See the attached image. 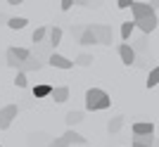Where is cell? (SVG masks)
Instances as JSON below:
<instances>
[{"label":"cell","mask_w":159,"mask_h":147,"mask_svg":"<svg viewBox=\"0 0 159 147\" xmlns=\"http://www.w3.org/2000/svg\"><path fill=\"white\" fill-rule=\"evenodd\" d=\"M76 43H79V45H93L95 43V38H93V33H90V29H83V33L79 36V40H76Z\"/></svg>","instance_id":"obj_21"},{"label":"cell","mask_w":159,"mask_h":147,"mask_svg":"<svg viewBox=\"0 0 159 147\" xmlns=\"http://www.w3.org/2000/svg\"><path fill=\"white\" fill-rule=\"evenodd\" d=\"M50 100H55L57 105L66 102V100H69V88H66V86H57V88H52V93H50Z\"/></svg>","instance_id":"obj_14"},{"label":"cell","mask_w":159,"mask_h":147,"mask_svg":"<svg viewBox=\"0 0 159 147\" xmlns=\"http://www.w3.org/2000/svg\"><path fill=\"white\" fill-rule=\"evenodd\" d=\"M131 147H154L150 138H133V145Z\"/></svg>","instance_id":"obj_26"},{"label":"cell","mask_w":159,"mask_h":147,"mask_svg":"<svg viewBox=\"0 0 159 147\" xmlns=\"http://www.w3.org/2000/svg\"><path fill=\"white\" fill-rule=\"evenodd\" d=\"M60 7L64 10V12H69V10L74 7V0H62V2H60Z\"/></svg>","instance_id":"obj_29"},{"label":"cell","mask_w":159,"mask_h":147,"mask_svg":"<svg viewBox=\"0 0 159 147\" xmlns=\"http://www.w3.org/2000/svg\"><path fill=\"white\" fill-rule=\"evenodd\" d=\"M40 69H43V62H40V60H36L33 55H29L26 60H24V62L19 64V71H21V74H29V71H40Z\"/></svg>","instance_id":"obj_11"},{"label":"cell","mask_w":159,"mask_h":147,"mask_svg":"<svg viewBox=\"0 0 159 147\" xmlns=\"http://www.w3.org/2000/svg\"><path fill=\"white\" fill-rule=\"evenodd\" d=\"M109 105H112V97H109L105 90L90 88L86 93V109L88 112H100V109H107Z\"/></svg>","instance_id":"obj_1"},{"label":"cell","mask_w":159,"mask_h":147,"mask_svg":"<svg viewBox=\"0 0 159 147\" xmlns=\"http://www.w3.org/2000/svg\"><path fill=\"white\" fill-rule=\"evenodd\" d=\"M64 121H66V126H69V128H74L76 123H81V121H83V112H79V109H71V112H66Z\"/></svg>","instance_id":"obj_16"},{"label":"cell","mask_w":159,"mask_h":147,"mask_svg":"<svg viewBox=\"0 0 159 147\" xmlns=\"http://www.w3.org/2000/svg\"><path fill=\"white\" fill-rule=\"evenodd\" d=\"M17 114H19V105H7V107L0 109V131H7V128L12 126Z\"/></svg>","instance_id":"obj_4"},{"label":"cell","mask_w":159,"mask_h":147,"mask_svg":"<svg viewBox=\"0 0 159 147\" xmlns=\"http://www.w3.org/2000/svg\"><path fill=\"white\" fill-rule=\"evenodd\" d=\"M29 52H31L33 57H36V60H40L43 64H45V62H48V57H50V55H52L55 50H52L50 45H48V43H38V45L33 47V50H29Z\"/></svg>","instance_id":"obj_10"},{"label":"cell","mask_w":159,"mask_h":147,"mask_svg":"<svg viewBox=\"0 0 159 147\" xmlns=\"http://www.w3.org/2000/svg\"><path fill=\"white\" fill-rule=\"evenodd\" d=\"M131 50L135 52V57H138V52H145V50H147V36L135 38V40H133V45H131Z\"/></svg>","instance_id":"obj_19"},{"label":"cell","mask_w":159,"mask_h":147,"mask_svg":"<svg viewBox=\"0 0 159 147\" xmlns=\"http://www.w3.org/2000/svg\"><path fill=\"white\" fill-rule=\"evenodd\" d=\"M121 126H124V116H114V119H109V123H107V131H109V133H119Z\"/></svg>","instance_id":"obj_20"},{"label":"cell","mask_w":159,"mask_h":147,"mask_svg":"<svg viewBox=\"0 0 159 147\" xmlns=\"http://www.w3.org/2000/svg\"><path fill=\"white\" fill-rule=\"evenodd\" d=\"M50 93H52V86H48V83H38V86L33 88V97H38V100L50 97Z\"/></svg>","instance_id":"obj_17"},{"label":"cell","mask_w":159,"mask_h":147,"mask_svg":"<svg viewBox=\"0 0 159 147\" xmlns=\"http://www.w3.org/2000/svg\"><path fill=\"white\" fill-rule=\"evenodd\" d=\"M62 140H64L69 147H71V145H83V147H86V138H83L81 133H76L74 128H66V133L62 135Z\"/></svg>","instance_id":"obj_13"},{"label":"cell","mask_w":159,"mask_h":147,"mask_svg":"<svg viewBox=\"0 0 159 147\" xmlns=\"http://www.w3.org/2000/svg\"><path fill=\"white\" fill-rule=\"evenodd\" d=\"M26 24H29L26 17H10V19H7V26L14 29V31H21V29L26 26Z\"/></svg>","instance_id":"obj_18"},{"label":"cell","mask_w":159,"mask_h":147,"mask_svg":"<svg viewBox=\"0 0 159 147\" xmlns=\"http://www.w3.org/2000/svg\"><path fill=\"white\" fill-rule=\"evenodd\" d=\"M81 33H83V26H71V36H74L76 40H79V36H81Z\"/></svg>","instance_id":"obj_31"},{"label":"cell","mask_w":159,"mask_h":147,"mask_svg":"<svg viewBox=\"0 0 159 147\" xmlns=\"http://www.w3.org/2000/svg\"><path fill=\"white\" fill-rule=\"evenodd\" d=\"M45 36H48V26H38L36 29V31H33V43H36V45H38V43H43V40H45Z\"/></svg>","instance_id":"obj_23"},{"label":"cell","mask_w":159,"mask_h":147,"mask_svg":"<svg viewBox=\"0 0 159 147\" xmlns=\"http://www.w3.org/2000/svg\"><path fill=\"white\" fill-rule=\"evenodd\" d=\"M48 33H50V40H48V45L55 50V47L62 43V36H64V31H62L60 26H52V29H48Z\"/></svg>","instance_id":"obj_15"},{"label":"cell","mask_w":159,"mask_h":147,"mask_svg":"<svg viewBox=\"0 0 159 147\" xmlns=\"http://www.w3.org/2000/svg\"><path fill=\"white\" fill-rule=\"evenodd\" d=\"M0 21H7V19H5V14H0Z\"/></svg>","instance_id":"obj_32"},{"label":"cell","mask_w":159,"mask_h":147,"mask_svg":"<svg viewBox=\"0 0 159 147\" xmlns=\"http://www.w3.org/2000/svg\"><path fill=\"white\" fill-rule=\"evenodd\" d=\"M131 12H133V21L143 19V17H150V14H157L154 12V5H150V2H133Z\"/></svg>","instance_id":"obj_5"},{"label":"cell","mask_w":159,"mask_h":147,"mask_svg":"<svg viewBox=\"0 0 159 147\" xmlns=\"http://www.w3.org/2000/svg\"><path fill=\"white\" fill-rule=\"evenodd\" d=\"M131 5H133V0H119V2H116V7H119V10H128Z\"/></svg>","instance_id":"obj_30"},{"label":"cell","mask_w":159,"mask_h":147,"mask_svg":"<svg viewBox=\"0 0 159 147\" xmlns=\"http://www.w3.org/2000/svg\"><path fill=\"white\" fill-rule=\"evenodd\" d=\"M88 29H90L95 43H100V45H112V40H114L112 26H107V24H93V26H88Z\"/></svg>","instance_id":"obj_2"},{"label":"cell","mask_w":159,"mask_h":147,"mask_svg":"<svg viewBox=\"0 0 159 147\" xmlns=\"http://www.w3.org/2000/svg\"><path fill=\"white\" fill-rule=\"evenodd\" d=\"M157 83H159V67H152V71L147 76V88H157Z\"/></svg>","instance_id":"obj_24"},{"label":"cell","mask_w":159,"mask_h":147,"mask_svg":"<svg viewBox=\"0 0 159 147\" xmlns=\"http://www.w3.org/2000/svg\"><path fill=\"white\" fill-rule=\"evenodd\" d=\"M93 55H88V52H81L79 57H76V62H74V64H79V67H90V64H93Z\"/></svg>","instance_id":"obj_22"},{"label":"cell","mask_w":159,"mask_h":147,"mask_svg":"<svg viewBox=\"0 0 159 147\" xmlns=\"http://www.w3.org/2000/svg\"><path fill=\"white\" fill-rule=\"evenodd\" d=\"M45 147H69V145H66V142H64V140H62V138H52V140L48 142V145H45Z\"/></svg>","instance_id":"obj_28"},{"label":"cell","mask_w":159,"mask_h":147,"mask_svg":"<svg viewBox=\"0 0 159 147\" xmlns=\"http://www.w3.org/2000/svg\"><path fill=\"white\" fill-rule=\"evenodd\" d=\"M133 26H138L143 33H152V31H157V14H150V17H143V19H135L133 21Z\"/></svg>","instance_id":"obj_6"},{"label":"cell","mask_w":159,"mask_h":147,"mask_svg":"<svg viewBox=\"0 0 159 147\" xmlns=\"http://www.w3.org/2000/svg\"><path fill=\"white\" fill-rule=\"evenodd\" d=\"M133 29H135V26H133V21H124V24H121V38L128 40L131 33H133Z\"/></svg>","instance_id":"obj_25"},{"label":"cell","mask_w":159,"mask_h":147,"mask_svg":"<svg viewBox=\"0 0 159 147\" xmlns=\"http://www.w3.org/2000/svg\"><path fill=\"white\" fill-rule=\"evenodd\" d=\"M48 64L55 69H74V62L69 60V57H64V55L60 52H52L50 57H48Z\"/></svg>","instance_id":"obj_7"},{"label":"cell","mask_w":159,"mask_h":147,"mask_svg":"<svg viewBox=\"0 0 159 147\" xmlns=\"http://www.w3.org/2000/svg\"><path fill=\"white\" fill-rule=\"evenodd\" d=\"M14 86H17V88H26L29 86V78H26V74H17V78H14Z\"/></svg>","instance_id":"obj_27"},{"label":"cell","mask_w":159,"mask_h":147,"mask_svg":"<svg viewBox=\"0 0 159 147\" xmlns=\"http://www.w3.org/2000/svg\"><path fill=\"white\" fill-rule=\"evenodd\" d=\"M0 147H2V145H0Z\"/></svg>","instance_id":"obj_33"},{"label":"cell","mask_w":159,"mask_h":147,"mask_svg":"<svg viewBox=\"0 0 159 147\" xmlns=\"http://www.w3.org/2000/svg\"><path fill=\"white\" fill-rule=\"evenodd\" d=\"M50 140H52V138H50V135H48L45 131H36V133H31V135H29L26 145H29V147H45Z\"/></svg>","instance_id":"obj_9"},{"label":"cell","mask_w":159,"mask_h":147,"mask_svg":"<svg viewBox=\"0 0 159 147\" xmlns=\"http://www.w3.org/2000/svg\"><path fill=\"white\" fill-rule=\"evenodd\" d=\"M29 55H31V52H29L26 47H7V62H5V64H7V67H12V69H19V64L26 60Z\"/></svg>","instance_id":"obj_3"},{"label":"cell","mask_w":159,"mask_h":147,"mask_svg":"<svg viewBox=\"0 0 159 147\" xmlns=\"http://www.w3.org/2000/svg\"><path fill=\"white\" fill-rule=\"evenodd\" d=\"M116 52H119L121 62H124L126 67H131L133 62H135V52H133V50H131V45H128V43H121V45L116 47Z\"/></svg>","instance_id":"obj_12"},{"label":"cell","mask_w":159,"mask_h":147,"mask_svg":"<svg viewBox=\"0 0 159 147\" xmlns=\"http://www.w3.org/2000/svg\"><path fill=\"white\" fill-rule=\"evenodd\" d=\"M152 133H154V123H150V121H135L133 123V135L135 138H150Z\"/></svg>","instance_id":"obj_8"}]
</instances>
